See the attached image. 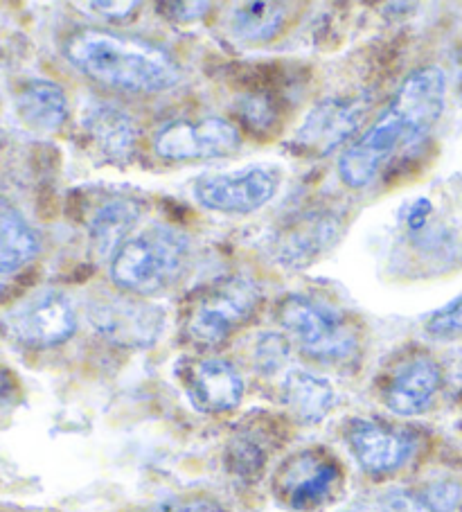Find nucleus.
<instances>
[{
	"label": "nucleus",
	"mask_w": 462,
	"mask_h": 512,
	"mask_svg": "<svg viewBox=\"0 0 462 512\" xmlns=\"http://www.w3.org/2000/svg\"><path fill=\"white\" fill-rule=\"evenodd\" d=\"M447 77L438 66L413 70L399 84L386 111L345 149L339 174L350 188H366L377 179L397 149L411 147L435 127L444 111Z\"/></svg>",
	"instance_id": "obj_1"
},
{
	"label": "nucleus",
	"mask_w": 462,
	"mask_h": 512,
	"mask_svg": "<svg viewBox=\"0 0 462 512\" xmlns=\"http://www.w3.org/2000/svg\"><path fill=\"white\" fill-rule=\"evenodd\" d=\"M64 57L88 79L122 93H163L181 79L179 61L163 46L97 28L70 34Z\"/></svg>",
	"instance_id": "obj_2"
},
{
	"label": "nucleus",
	"mask_w": 462,
	"mask_h": 512,
	"mask_svg": "<svg viewBox=\"0 0 462 512\" xmlns=\"http://www.w3.org/2000/svg\"><path fill=\"white\" fill-rule=\"evenodd\" d=\"M190 255L188 235L170 226H151L129 237L111 258V278L131 296H151L181 276Z\"/></svg>",
	"instance_id": "obj_3"
},
{
	"label": "nucleus",
	"mask_w": 462,
	"mask_h": 512,
	"mask_svg": "<svg viewBox=\"0 0 462 512\" xmlns=\"http://www.w3.org/2000/svg\"><path fill=\"white\" fill-rule=\"evenodd\" d=\"M260 298L262 291L251 278L233 276L217 282L192 305L188 337L199 346H219L251 319Z\"/></svg>",
	"instance_id": "obj_4"
},
{
	"label": "nucleus",
	"mask_w": 462,
	"mask_h": 512,
	"mask_svg": "<svg viewBox=\"0 0 462 512\" xmlns=\"http://www.w3.org/2000/svg\"><path fill=\"white\" fill-rule=\"evenodd\" d=\"M280 323L309 357L343 361L357 350V339L339 314L305 296H289L280 305Z\"/></svg>",
	"instance_id": "obj_5"
},
{
	"label": "nucleus",
	"mask_w": 462,
	"mask_h": 512,
	"mask_svg": "<svg viewBox=\"0 0 462 512\" xmlns=\"http://www.w3.org/2000/svg\"><path fill=\"white\" fill-rule=\"evenodd\" d=\"M5 337L28 348H52L68 341L77 330V314L70 300L55 289L39 291L0 316Z\"/></svg>",
	"instance_id": "obj_6"
},
{
	"label": "nucleus",
	"mask_w": 462,
	"mask_h": 512,
	"mask_svg": "<svg viewBox=\"0 0 462 512\" xmlns=\"http://www.w3.org/2000/svg\"><path fill=\"white\" fill-rule=\"evenodd\" d=\"M370 97L339 95L321 100L307 113L291 140V149L300 156L321 158L357 136L368 116Z\"/></svg>",
	"instance_id": "obj_7"
},
{
	"label": "nucleus",
	"mask_w": 462,
	"mask_h": 512,
	"mask_svg": "<svg viewBox=\"0 0 462 512\" xmlns=\"http://www.w3.org/2000/svg\"><path fill=\"white\" fill-rule=\"evenodd\" d=\"M88 316L97 334L120 348L154 346L165 328V312L161 307L131 294L97 298Z\"/></svg>",
	"instance_id": "obj_8"
},
{
	"label": "nucleus",
	"mask_w": 462,
	"mask_h": 512,
	"mask_svg": "<svg viewBox=\"0 0 462 512\" xmlns=\"http://www.w3.org/2000/svg\"><path fill=\"white\" fill-rule=\"evenodd\" d=\"M151 147L156 156L172 163L212 161L233 156L242 147V134L224 118L176 120L158 131Z\"/></svg>",
	"instance_id": "obj_9"
},
{
	"label": "nucleus",
	"mask_w": 462,
	"mask_h": 512,
	"mask_svg": "<svg viewBox=\"0 0 462 512\" xmlns=\"http://www.w3.org/2000/svg\"><path fill=\"white\" fill-rule=\"evenodd\" d=\"M280 188L278 170L266 165L237 172L206 174L194 183V197L208 210L224 215H251L266 206Z\"/></svg>",
	"instance_id": "obj_10"
},
{
	"label": "nucleus",
	"mask_w": 462,
	"mask_h": 512,
	"mask_svg": "<svg viewBox=\"0 0 462 512\" xmlns=\"http://www.w3.org/2000/svg\"><path fill=\"white\" fill-rule=\"evenodd\" d=\"M341 222L332 215L312 213L284 226L275 240V258L287 269H305L339 240Z\"/></svg>",
	"instance_id": "obj_11"
},
{
	"label": "nucleus",
	"mask_w": 462,
	"mask_h": 512,
	"mask_svg": "<svg viewBox=\"0 0 462 512\" xmlns=\"http://www.w3.org/2000/svg\"><path fill=\"white\" fill-rule=\"evenodd\" d=\"M348 443L354 458L370 474H388L402 467L411 456V440L370 420L352 422Z\"/></svg>",
	"instance_id": "obj_12"
},
{
	"label": "nucleus",
	"mask_w": 462,
	"mask_h": 512,
	"mask_svg": "<svg viewBox=\"0 0 462 512\" xmlns=\"http://www.w3.org/2000/svg\"><path fill=\"white\" fill-rule=\"evenodd\" d=\"M188 391L201 411L224 413L244 397V379L226 359H203L190 368Z\"/></svg>",
	"instance_id": "obj_13"
},
{
	"label": "nucleus",
	"mask_w": 462,
	"mask_h": 512,
	"mask_svg": "<svg viewBox=\"0 0 462 512\" xmlns=\"http://www.w3.org/2000/svg\"><path fill=\"white\" fill-rule=\"evenodd\" d=\"M442 382L440 366L429 357L408 361L395 373L393 382L386 388V404L399 416H415L431 404Z\"/></svg>",
	"instance_id": "obj_14"
},
{
	"label": "nucleus",
	"mask_w": 462,
	"mask_h": 512,
	"mask_svg": "<svg viewBox=\"0 0 462 512\" xmlns=\"http://www.w3.org/2000/svg\"><path fill=\"white\" fill-rule=\"evenodd\" d=\"M336 479H339V467L332 461H325V458L314 454H302L284 470V497L289 499L293 508H314L332 492Z\"/></svg>",
	"instance_id": "obj_15"
},
{
	"label": "nucleus",
	"mask_w": 462,
	"mask_h": 512,
	"mask_svg": "<svg viewBox=\"0 0 462 512\" xmlns=\"http://www.w3.org/2000/svg\"><path fill=\"white\" fill-rule=\"evenodd\" d=\"M16 111L30 129L55 134L68 120V97L59 84L34 79L21 88L16 97Z\"/></svg>",
	"instance_id": "obj_16"
},
{
	"label": "nucleus",
	"mask_w": 462,
	"mask_h": 512,
	"mask_svg": "<svg viewBox=\"0 0 462 512\" xmlns=\"http://www.w3.org/2000/svg\"><path fill=\"white\" fill-rule=\"evenodd\" d=\"M39 237L19 210L0 203V276H12L39 255Z\"/></svg>",
	"instance_id": "obj_17"
},
{
	"label": "nucleus",
	"mask_w": 462,
	"mask_h": 512,
	"mask_svg": "<svg viewBox=\"0 0 462 512\" xmlns=\"http://www.w3.org/2000/svg\"><path fill=\"white\" fill-rule=\"evenodd\" d=\"M284 402L302 422L316 425L334 404V388L325 377H318L309 370H291L284 379Z\"/></svg>",
	"instance_id": "obj_18"
},
{
	"label": "nucleus",
	"mask_w": 462,
	"mask_h": 512,
	"mask_svg": "<svg viewBox=\"0 0 462 512\" xmlns=\"http://www.w3.org/2000/svg\"><path fill=\"white\" fill-rule=\"evenodd\" d=\"M140 203L133 199H111L97 210L91 222V240L100 255L113 258L140 219Z\"/></svg>",
	"instance_id": "obj_19"
},
{
	"label": "nucleus",
	"mask_w": 462,
	"mask_h": 512,
	"mask_svg": "<svg viewBox=\"0 0 462 512\" xmlns=\"http://www.w3.org/2000/svg\"><path fill=\"white\" fill-rule=\"evenodd\" d=\"M86 129L109 158H127L138 140V129L127 113L104 104L88 113Z\"/></svg>",
	"instance_id": "obj_20"
},
{
	"label": "nucleus",
	"mask_w": 462,
	"mask_h": 512,
	"mask_svg": "<svg viewBox=\"0 0 462 512\" xmlns=\"http://www.w3.org/2000/svg\"><path fill=\"white\" fill-rule=\"evenodd\" d=\"M287 10L278 3H246L230 14V32L246 43H266L284 28Z\"/></svg>",
	"instance_id": "obj_21"
},
{
	"label": "nucleus",
	"mask_w": 462,
	"mask_h": 512,
	"mask_svg": "<svg viewBox=\"0 0 462 512\" xmlns=\"http://www.w3.org/2000/svg\"><path fill=\"white\" fill-rule=\"evenodd\" d=\"M377 508L379 512H438L426 490H393L377 499Z\"/></svg>",
	"instance_id": "obj_22"
},
{
	"label": "nucleus",
	"mask_w": 462,
	"mask_h": 512,
	"mask_svg": "<svg viewBox=\"0 0 462 512\" xmlns=\"http://www.w3.org/2000/svg\"><path fill=\"white\" fill-rule=\"evenodd\" d=\"M426 330L440 339L462 334V294L456 300H451L449 305H444L442 310L435 312L429 323H426Z\"/></svg>",
	"instance_id": "obj_23"
},
{
	"label": "nucleus",
	"mask_w": 462,
	"mask_h": 512,
	"mask_svg": "<svg viewBox=\"0 0 462 512\" xmlns=\"http://www.w3.org/2000/svg\"><path fill=\"white\" fill-rule=\"evenodd\" d=\"M147 512H224L219 503L210 499H199V497H188V499H167L156 503L154 508Z\"/></svg>",
	"instance_id": "obj_24"
},
{
	"label": "nucleus",
	"mask_w": 462,
	"mask_h": 512,
	"mask_svg": "<svg viewBox=\"0 0 462 512\" xmlns=\"http://www.w3.org/2000/svg\"><path fill=\"white\" fill-rule=\"evenodd\" d=\"M163 10V14H167L174 21L192 23L201 19V16H206V12L210 10V3H165Z\"/></svg>",
	"instance_id": "obj_25"
},
{
	"label": "nucleus",
	"mask_w": 462,
	"mask_h": 512,
	"mask_svg": "<svg viewBox=\"0 0 462 512\" xmlns=\"http://www.w3.org/2000/svg\"><path fill=\"white\" fill-rule=\"evenodd\" d=\"M84 7H91V10H97V14L104 16V19H127V16L133 14V10H138L140 3L136 0H106V3H88Z\"/></svg>",
	"instance_id": "obj_26"
},
{
	"label": "nucleus",
	"mask_w": 462,
	"mask_h": 512,
	"mask_svg": "<svg viewBox=\"0 0 462 512\" xmlns=\"http://www.w3.org/2000/svg\"><path fill=\"white\" fill-rule=\"evenodd\" d=\"M19 391V384H16L14 375L10 370L0 368V404H7L12 400V397Z\"/></svg>",
	"instance_id": "obj_27"
},
{
	"label": "nucleus",
	"mask_w": 462,
	"mask_h": 512,
	"mask_svg": "<svg viewBox=\"0 0 462 512\" xmlns=\"http://www.w3.org/2000/svg\"><path fill=\"white\" fill-rule=\"evenodd\" d=\"M429 210H431L429 203L417 201L411 217H408V224H411V228H422L424 222H426V217H429Z\"/></svg>",
	"instance_id": "obj_28"
},
{
	"label": "nucleus",
	"mask_w": 462,
	"mask_h": 512,
	"mask_svg": "<svg viewBox=\"0 0 462 512\" xmlns=\"http://www.w3.org/2000/svg\"><path fill=\"white\" fill-rule=\"evenodd\" d=\"M345 512H379V508H377V501H366V503H359V506H352Z\"/></svg>",
	"instance_id": "obj_29"
},
{
	"label": "nucleus",
	"mask_w": 462,
	"mask_h": 512,
	"mask_svg": "<svg viewBox=\"0 0 462 512\" xmlns=\"http://www.w3.org/2000/svg\"><path fill=\"white\" fill-rule=\"evenodd\" d=\"M7 296V285H0V300Z\"/></svg>",
	"instance_id": "obj_30"
}]
</instances>
